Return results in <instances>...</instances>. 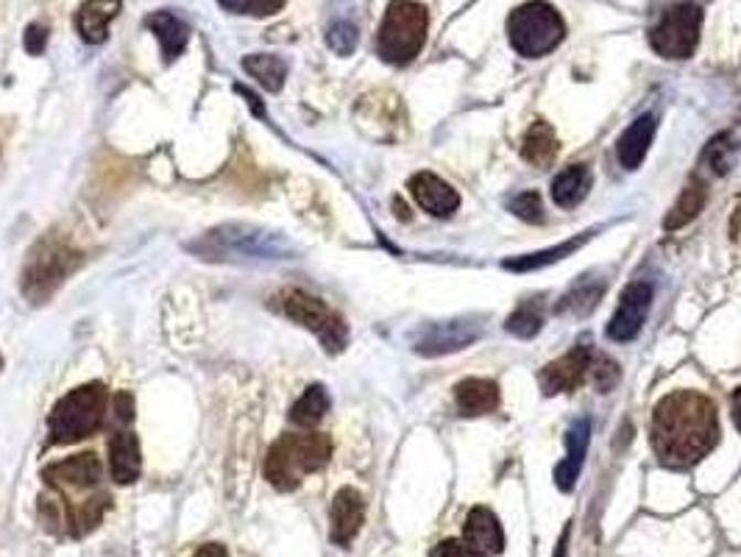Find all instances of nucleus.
Wrapping results in <instances>:
<instances>
[{
	"label": "nucleus",
	"instance_id": "f257e3e1",
	"mask_svg": "<svg viewBox=\"0 0 741 557\" xmlns=\"http://www.w3.org/2000/svg\"><path fill=\"white\" fill-rule=\"evenodd\" d=\"M649 440L661 463L691 469L719 443L717 407L697 390H675L655 407Z\"/></svg>",
	"mask_w": 741,
	"mask_h": 557
},
{
	"label": "nucleus",
	"instance_id": "f03ea898",
	"mask_svg": "<svg viewBox=\"0 0 741 557\" xmlns=\"http://www.w3.org/2000/svg\"><path fill=\"white\" fill-rule=\"evenodd\" d=\"M332 458V438L324 432L282 435L268 449L265 458V480L277 491H296L307 474L324 469Z\"/></svg>",
	"mask_w": 741,
	"mask_h": 557
},
{
	"label": "nucleus",
	"instance_id": "7ed1b4c3",
	"mask_svg": "<svg viewBox=\"0 0 741 557\" xmlns=\"http://www.w3.org/2000/svg\"><path fill=\"white\" fill-rule=\"evenodd\" d=\"M195 254L204 259H221V263H237V259H290L293 246L282 235L248 223H226L218 229L206 232L195 240Z\"/></svg>",
	"mask_w": 741,
	"mask_h": 557
},
{
	"label": "nucleus",
	"instance_id": "20e7f679",
	"mask_svg": "<svg viewBox=\"0 0 741 557\" xmlns=\"http://www.w3.org/2000/svg\"><path fill=\"white\" fill-rule=\"evenodd\" d=\"M430 29V12L416 0H394L377 31V53L388 65H410L421 53Z\"/></svg>",
	"mask_w": 741,
	"mask_h": 557
},
{
	"label": "nucleus",
	"instance_id": "39448f33",
	"mask_svg": "<svg viewBox=\"0 0 741 557\" xmlns=\"http://www.w3.org/2000/svg\"><path fill=\"white\" fill-rule=\"evenodd\" d=\"M106 407H109V394L100 382L78 385L53 407L51 421H47L51 440L53 443H76V440L89 438L104 427Z\"/></svg>",
	"mask_w": 741,
	"mask_h": 557
},
{
	"label": "nucleus",
	"instance_id": "423d86ee",
	"mask_svg": "<svg viewBox=\"0 0 741 557\" xmlns=\"http://www.w3.org/2000/svg\"><path fill=\"white\" fill-rule=\"evenodd\" d=\"M507 36L518 56L541 60L563 42L566 23L558 9L547 0H527L507 18Z\"/></svg>",
	"mask_w": 741,
	"mask_h": 557
},
{
	"label": "nucleus",
	"instance_id": "0eeeda50",
	"mask_svg": "<svg viewBox=\"0 0 741 557\" xmlns=\"http://www.w3.org/2000/svg\"><path fill=\"white\" fill-rule=\"evenodd\" d=\"M78 263H82V254L73 251L67 243L62 240L36 243V248L29 257V265H25L23 293L29 296L34 304H40V301H45L53 290L65 282L67 276L76 270Z\"/></svg>",
	"mask_w": 741,
	"mask_h": 557
},
{
	"label": "nucleus",
	"instance_id": "6e6552de",
	"mask_svg": "<svg viewBox=\"0 0 741 557\" xmlns=\"http://www.w3.org/2000/svg\"><path fill=\"white\" fill-rule=\"evenodd\" d=\"M702 29V12L697 3H675L664 12L653 31H649V45L664 60H688L697 51Z\"/></svg>",
	"mask_w": 741,
	"mask_h": 557
},
{
	"label": "nucleus",
	"instance_id": "1a4fd4ad",
	"mask_svg": "<svg viewBox=\"0 0 741 557\" xmlns=\"http://www.w3.org/2000/svg\"><path fill=\"white\" fill-rule=\"evenodd\" d=\"M279 304H282V312L290 321L301 323L304 329L315 332L321 338V343H324L326 352H343V346L348 341V329L343 323V318L337 312H332L324 301L304 293V290H284L279 296Z\"/></svg>",
	"mask_w": 741,
	"mask_h": 557
},
{
	"label": "nucleus",
	"instance_id": "9d476101",
	"mask_svg": "<svg viewBox=\"0 0 741 557\" xmlns=\"http://www.w3.org/2000/svg\"><path fill=\"white\" fill-rule=\"evenodd\" d=\"M653 307V285L649 282H633L619 299L616 312H613L611 323H608V338L616 343L633 341L635 334L642 332L647 312Z\"/></svg>",
	"mask_w": 741,
	"mask_h": 557
},
{
	"label": "nucleus",
	"instance_id": "9b49d317",
	"mask_svg": "<svg viewBox=\"0 0 741 557\" xmlns=\"http://www.w3.org/2000/svg\"><path fill=\"white\" fill-rule=\"evenodd\" d=\"M483 332V326L476 321H447V323H430L416 334V352L423 357H438V354L460 352L476 341Z\"/></svg>",
	"mask_w": 741,
	"mask_h": 557
},
{
	"label": "nucleus",
	"instance_id": "f8f14e48",
	"mask_svg": "<svg viewBox=\"0 0 741 557\" xmlns=\"http://www.w3.org/2000/svg\"><path fill=\"white\" fill-rule=\"evenodd\" d=\"M589 365H591V349L580 343V346H574L569 354H563L560 360L549 363L547 368L538 374L541 390L547 396L571 394L574 387L582 385V379L589 374Z\"/></svg>",
	"mask_w": 741,
	"mask_h": 557
},
{
	"label": "nucleus",
	"instance_id": "ddd939ff",
	"mask_svg": "<svg viewBox=\"0 0 741 557\" xmlns=\"http://www.w3.org/2000/svg\"><path fill=\"white\" fill-rule=\"evenodd\" d=\"M100 474H104L100 460L93 452H84L60 460V463H51L42 471V480L56 491H87V488L98 485Z\"/></svg>",
	"mask_w": 741,
	"mask_h": 557
},
{
	"label": "nucleus",
	"instance_id": "4468645a",
	"mask_svg": "<svg viewBox=\"0 0 741 557\" xmlns=\"http://www.w3.org/2000/svg\"><path fill=\"white\" fill-rule=\"evenodd\" d=\"M365 522V502L354 488H341L335 493L330 511V535L337 546H348L357 538L359 527Z\"/></svg>",
	"mask_w": 741,
	"mask_h": 557
},
{
	"label": "nucleus",
	"instance_id": "2eb2a0df",
	"mask_svg": "<svg viewBox=\"0 0 741 557\" xmlns=\"http://www.w3.org/2000/svg\"><path fill=\"white\" fill-rule=\"evenodd\" d=\"M410 193L423 212H430L436 217L454 215L460 206L458 190L430 171H421L410 179Z\"/></svg>",
	"mask_w": 741,
	"mask_h": 557
},
{
	"label": "nucleus",
	"instance_id": "dca6fc26",
	"mask_svg": "<svg viewBox=\"0 0 741 557\" xmlns=\"http://www.w3.org/2000/svg\"><path fill=\"white\" fill-rule=\"evenodd\" d=\"M148 31L159 40L162 45V56H165V65H173L184 53L190 40V25L184 23L179 14H173L171 9H162V12H153L146 18Z\"/></svg>",
	"mask_w": 741,
	"mask_h": 557
},
{
	"label": "nucleus",
	"instance_id": "f3484780",
	"mask_svg": "<svg viewBox=\"0 0 741 557\" xmlns=\"http://www.w3.org/2000/svg\"><path fill=\"white\" fill-rule=\"evenodd\" d=\"M124 0H84L76 12V29L87 45H100L109 34V23L118 18Z\"/></svg>",
	"mask_w": 741,
	"mask_h": 557
},
{
	"label": "nucleus",
	"instance_id": "a211bd4d",
	"mask_svg": "<svg viewBox=\"0 0 741 557\" xmlns=\"http://www.w3.org/2000/svg\"><path fill=\"white\" fill-rule=\"evenodd\" d=\"M589 440H591L589 421H577L574 427L569 429V435H566V458L563 463L555 469V485H558L560 491L569 493L571 488L577 485V476H580L582 463H586V452H589Z\"/></svg>",
	"mask_w": 741,
	"mask_h": 557
},
{
	"label": "nucleus",
	"instance_id": "6ab92c4d",
	"mask_svg": "<svg viewBox=\"0 0 741 557\" xmlns=\"http://www.w3.org/2000/svg\"><path fill=\"white\" fill-rule=\"evenodd\" d=\"M463 535L474 549L485 551V555H500L505 549L502 524L496 518V513L488 511V507H474V511H469L463 524Z\"/></svg>",
	"mask_w": 741,
	"mask_h": 557
},
{
	"label": "nucleus",
	"instance_id": "aec40b11",
	"mask_svg": "<svg viewBox=\"0 0 741 557\" xmlns=\"http://www.w3.org/2000/svg\"><path fill=\"white\" fill-rule=\"evenodd\" d=\"M655 129H658V118L655 115H642L635 124H630V129H624V135L616 142L619 162H622L624 171H635L644 162V157L649 151V142L655 137Z\"/></svg>",
	"mask_w": 741,
	"mask_h": 557
},
{
	"label": "nucleus",
	"instance_id": "412c9836",
	"mask_svg": "<svg viewBox=\"0 0 741 557\" xmlns=\"http://www.w3.org/2000/svg\"><path fill=\"white\" fill-rule=\"evenodd\" d=\"M109 471L118 485H129L140 476L142 454L135 432H118L109 440Z\"/></svg>",
	"mask_w": 741,
	"mask_h": 557
},
{
	"label": "nucleus",
	"instance_id": "4be33fe9",
	"mask_svg": "<svg viewBox=\"0 0 741 557\" xmlns=\"http://www.w3.org/2000/svg\"><path fill=\"white\" fill-rule=\"evenodd\" d=\"M454 405L460 416H485L500 407V385L491 379H463L454 387Z\"/></svg>",
	"mask_w": 741,
	"mask_h": 557
},
{
	"label": "nucleus",
	"instance_id": "5701e85b",
	"mask_svg": "<svg viewBox=\"0 0 741 557\" xmlns=\"http://www.w3.org/2000/svg\"><path fill=\"white\" fill-rule=\"evenodd\" d=\"M591 190V171L589 164H571L563 173H558L552 182V199L555 204L571 210V206L580 204Z\"/></svg>",
	"mask_w": 741,
	"mask_h": 557
},
{
	"label": "nucleus",
	"instance_id": "b1692460",
	"mask_svg": "<svg viewBox=\"0 0 741 557\" xmlns=\"http://www.w3.org/2000/svg\"><path fill=\"white\" fill-rule=\"evenodd\" d=\"M243 71L251 78H257L259 87H265L268 93H279L288 78V65L284 60L273 56V53H251V56H243Z\"/></svg>",
	"mask_w": 741,
	"mask_h": 557
},
{
	"label": "nucleus",
	"instance_id": "393cba45",
	"mask_svg": "<svg viewBox=\"0 0 741 557\" xmlns=\"http://www.w3.org/2000/svg\"><path fill=\"white\" fill-rule=\"evenodd\" d=\"M330 413V394L324 385H310L304 394L299 396L293 407H290V424L301 429H312L321 424V418Z\"/></svg>",
	"mask_w": 741,
	"mask_h": 557
},
{
	"label": "nucleus",
	"instance_id": "a878e982",
	"mask_svg": "<svg viewBox=\"0 0 741 557\" xmlns=\"http://www.w3.org/2000/svg\"><path fill=\"white\" fill-rule=\"evenodd\" d=\"M555 153H558V137H555L552 126L544 124V120L529 126V131L522 140V157L527 159L529 164L544 168V164L552 162Z\"/></svg>",
	"mask_w": 741,
	"mask_h": 557
},
{
	"label": "nucleus",
	"instance_id": "bb28decb",
	"mask_svg": "<svg viewBox=\"0 0 741 557\" xmlns=\"http://www.w3.org/2000/svg\"><path fill=\"white\" fill-rule=\"evenodd\" d=\"M706 201H708L706 182H691V184H688V188L680 193V199H677V204L672 206L669 215H666L664 229L666 232L683 229L686 223H691L697 215H700L702 206H706Z\"/></svg>",
	"mask_w": 741,
	"mask_h": 557
},
{
	"label": "nucleus",
	"instance_id": "cd10ccee",
	"mask_svg": "<svg viewBox=\"0 0 741 557\" xmlns=\"http://www.w3.org/2000/svg\"><path fill=\"white\" fill-rule=\"evenodd\" d=\"M589 240V235H577L574 240L569 243H560V246H552L547 248V251H536V254H527V257H518V259H507L505 268L507 270H518V274H524V270H536V268H547V265L558 263V259H566L569 254H574L577 248L582 246V243Z\"/></svg>",
	"mask_w": 741,
	"mask_h": 557
},
{
	"label": "nucleus",
	"instance_id": "c85d7f7f",
	"mask_svg": "<svg viewBox=\"0 0 741 557\" xmlns=\"http://www.w3.org/2000/svg\"><path fill=\"white\" fill-rule=\"evenodd\" d=\"M505 326H507V332L518 334V338H536L544 326V315H541V310H538L536 301H524V304L518 307L511 318H507Z\"/></svg>",
	"mask_w": 741,
	"mask_h": 557
},
{
	"label": "nucleus",
	"instance_id": "c756f323",
	"mask_svg": "<svg viewBox=\"0 0 741 557\" xmlns=\"http://www.w3.org/2000/svg\"><path fill=\"white\" fill-rule=\"evenodd\" d=\"M221 7L232 14H248V18H271L282 12L288 0H218Z\"/></svg>",
	"mask_w": 741,
	"mask_h": 557
},
{
	"label": "nucleus",
	"instance_id": "7c9ffc66",
	"mask_svg": "<svg viewBox=\"0 0 741 557\" xmlns=\"http://www.w3.org/2000/svg\"><path fill=\"white\" fill-rule=\"evenodd\" d=\"M600 296H602V285H597V288H591V282L589 279H582L580 285H577L574 290H571L569 296H566L563 299V304L558 307L560 312H589V310H594L597 307V301H600Z\"/></svg>",
	"mask_w": 741,
	"mask_h": 557
},
{
	"label": "nucleus",
	"instance_id": "2f4dec72",
	"mask_svg": "<svg viewBox=\"0 0 741 557\" xmlns=\"http://www.w3.org/2000/svg\"><path fill=\"white\" fill-rule=\"evenodd\" d=\"M589 376H591V382H594V387L600 390V394H611L613 387L619 385V376H622V374H619L616 360L600 354V357L591 360Z\"/></svg>",
	"mask_w": 741,
	"mask_h": 557
},
{
	"label": "nucleus",
	"instance_id": "473e14b6",
	"mask_svg": "<svg viewBox=\"0 0 741 557\" xmlns=\"http://www.w3.org/2000/svg\"><path fill=\"white\" fill-rule=\"evenodd\" d=\"M733 157H735V146L730 142V135H719L717 140L706 148V162L711 164L713 173H722V176L730 171Z\"/></svg>",
	"mask_w": 741,
	"mask_h": 557
},
{
	"label": "nucleus",
	"instance_id": "72a5a7b5",
	"mask_svg": "<svg viewBox=\"0 0 741 557\" xmlns=\"http://www.w3.org/2000/svg\"><path fill=\"white\" fill-rule=\"evenodd\" d=\"M511 212H513V215L522 217V221H527V223L544 221L541 195H538L536 190H527V193L516 195V199L511 201Z\"/></svg>",
	"mask_w": 741,
	"mask_h": 557
},
{
	"label": "nucleus",
	"instance_id": "f704fd0d",
	"mask_svg": "<svg viewBox=\"0 0 741 557\" xmlns=\"http://www.w3.org/2000/svg\"><path fill=\"white\" fill-rule=\"evenodd\" d=\"M326 42H330V47L335 53H341V56H348V53L357 47V29H354L352 23H346V20H341V23H335L330 29V34H326Z\"/></svg>",
	"mask_w": 741,
	"mask_h": 557
},
{
	"label": "nucleus",
	"instance_id": "c9c22d12",
	"mask_svg": "<svg viewBox=\"0 0 741 557\" xmlns=\"http://www.w3.org/2000/svg\"><path fill=\"white\" fill-rule=\"evenodd\" d=\"M432 557H488V555L474 549L469 540H443V544L436 546Z\"/></svg>",
	"mask_w": 741,
	"mask_h": 557
},
{
	"label": "nucleus",
	"instance_id": "e433bc0d",
	"mask_svg": "<svg viewBox=\"0 0 741 557\" xmlns=\"http://www.w3.org/2000/svg\"><path fill=\"white\" fill-rule=\"evenodd\" d=\"M23 45H25V51L31 53V56H40V53L45 51V45H47V25L31 23L29 29H25Z\"/></svg>",
	"mask_w": 741,
	"mask_h": 557
},
{
	"label": "nucleus",
	"instance_id": "4c0bfd02",
	"mask_svg": "<svg viewBox=\"0 0 741 557\" xmlns=\"http://www.w3.org/2000/svg\"><path fill=\"white\" fill-rule=\"evenodd\" d=\"M112 413H115V418H118V421L129 424L131 418H135V399H131V394H115Z\"/></svg>",
	"mask_w": 741,
	"mask_h": 557
},
{
	"label": "nucleus",
	"instance_id": "58836bf2",
	"mask_svg": "<svg viewBox=\"0 0 741 557\" xmlns=\"http://www.w3.org/2000/svg\"><path fill=\"white\" fill-rule=\"evenodd\" d=\"M193 557H229V551L224 544H204Z\"/></svg>",
	"mask_w": 741,
	"mask_h": 557
},
{
	"label": "nucleus",
	"instance_id": "ea45409f",
	"mask_svg": "<svg viewBox=\"0 0 741 557\" xmlns=\"http://www.w3.org/2000/svg\"><path fill=\"white\" fill-rule=\"evenodd\" d=\"M730 410H733V421H735V427L741 429V387H735L733 399H730Z\"/></svg>",
	"mask_w": 741,
	"mask_h": 557
}]
</instances>
